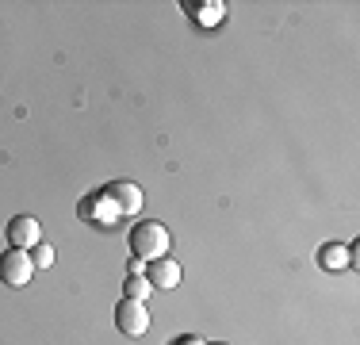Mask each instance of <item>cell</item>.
Here are the masks:
<instances>
[{"label": "cell", "instance_id": "cell-10", "mask_svg": "<svg viewBox=\"0 0 360 345\" xmlns=\"http://www.w3.org/2000/svg\"><path fill=\"white\" fill-rule=\"evenodd\" d=\"M153 291V284L146 280V276H127L123 284V299H139V303H146V296Z\"/></svg>", "mask_w": 360, "mask_h": 345}, {"label": "cell", "instance_id": "cell-8", "mask_svg": "<svg viewBox=\"0 0 360 345\" xmlns=\"http://www.w3.org/2000/svg\"><path fill=\"white\" fill-rule=\"evenodd\" d=\"M353 261H356V246H338V242H330V246L319 249V265H322L326 272L349 269Z\"/></svg>", "mask_w": 360, "mask_h": 345}, {"label": "cell", "instance_id": "cell-4", "mask_svg": "<svg viewBox=\"0 0 360 345\" xmlns=\"http://www.w3.org/2000/svg\"><path fill=\"white\" fill-rule=\"evenodd\" d=\"M115 326L127 338H142V334L150 330V310H146V303H139V299H119Z\"/></svg>", "mask_w": 360, "mask_h": 345}, {"label": "cell", "instance_id": "cell-1", "mask_svg": "<svg viewBox=\"0 0 360 345\" xmlns=\"http://www.w3.org/2000/svg\"><path fill=\"white\" fill-rule=\"evenodd\" d=\"M131 253L139 257V261H158V257H169V246H173V234H169L165 222L158 219H146V222H134L131 227Z\"/></svg>", "mask_w": 360, "mask_h": 345}, {"label": "cell", "instance_id": "cell-11", "mask_svg": "<svg viewBox=\"0 0 360 345\" xmlns=\"http://www.w3.org/2000/svg\"><path fill=\"white\" fill-rule=\"evenodd\" d=\"M31 261H35V269H50V265H54V249H50L46 242H39V246H35V257H31Z\"/></svg>", "mask_w": 360, "mask_h": 345}, {"label": "cell", "instance_id": "cell-14", "mask_svg": "<svg viewBox=\"0 0 360 345\" xmlns=\"http://www.w3.org/2000/svg\"><path fill=\"white\" fill-rule=\"evenodd\" d=\"M215 345H226V341H215Z\"/></svg>", "mask_w": 360, "mask_h": 345}, {"label": "cell", "instance_id": "cell-7", "mask_svg": "<svg viewBox=\"0 0 360 345\" xmlns=\"http://www.w3.org/2000/svg\"><path fill=\"white\" fill-rule=\"evenodd\" d=\"M77 215H81L84 222H100V227H111V222L119 219V215L111 211V203L104 200V192H92V196H84V200L77 203Z\"/></svg>", "mask_w": 360, "mask_h": 345}, {"label": "cell", "instance_id": "cell-13", "mask_svg": "<svg viewBox=\"0 0 360 345\" xmlns=\"http://www.w3.org/2000/svg\"><path fill=\"white\" fill-rule=\"evenodd\" d=\"M169 345H207V341H203V338H192V334H188V338H173Z\"/></svg>", "mask_w": 360, "mask_h": 345}, {"label": "cell", "instance_id": "cell-9", "mask_svg": "<svg viewBox=\"0 0 360 345\" xmlns=\"http://www.w3.org/2000/svg\"><path fill=\"white\" fill-rule=\"evenodd\" d=\"M188 12L200 23H219L222 15H226V4H222V0H203V4H188Z\"/></svg>", "mask_w": 360, "mask_h": 345}, {"label": "cell", "instance_id": "cell-3", "mask_svg": "<svg viewBox=\"0 0 360 345\" xmlns=\"http://www.w3.org/2000/svg\"><path fill=\"white\" fill-rule=\"evenodd\" d=\"M31 276H35V261H31L27 249H4L0 253V284L23 288V284H31Z\"/></svg>", "mask_w": 360, "mask_h": 345}, {"label": "cell", "instance_id": "cell-6", "mask_svg": "<svg viewBox=\"0 0 360 345\" xmlns=\"http://www.w3.org/2000/svg\"><path fill=\"white\" fill-rule=\"evenodd\" d=\"M146 280H150L158 291H173L180 284V265L173 261V257H158V261L146 265Z\"/></svg>", "mask_w": 360, "mask_h": 345}, {"label": "cell", "instance_id": "cell-12", "mask_svg": "<svg viewBox=\"0 0 360 345\" xmlns=\"http://www.w3.org/2000/svg\"><path fill=\"white\" fill-rule=\"evenodd\" d=\"M127 276H146V261H139V257H131V265H127Z\"/></svg>", "mask_w": 360, "mask_h": 345}, {"label": "cell", "instance_id": "cell-2", "mask_svg": "<svg viewBox=\"0 0 360 345\" xmlns=\"http://www.w3.org/2000/svg\"><path fill=\"white\" fill-rule=\"evenodd\" d=\"M100 192H104V200L111 203L115 215H139L142 203H146V192L134 184V180H111V184L100 188Z\"/></svg>", "mask_w": 360, "mask_h": 345}, {"label": "cell", "instance_id": "cell-5", "mask_svg": "<svg viewBox=\"0 0 360 345\" xmlns=\"http://www.w3.org/2000/svg\"><path fill=\"white\" fill-rule=\"evenodd\" d=\"M4 234H8V246L12 249H35L42 242V227H39L35 215H15Z\"/></svg>", "mask_w": 360, "mask_h": 345}]
</instances>
